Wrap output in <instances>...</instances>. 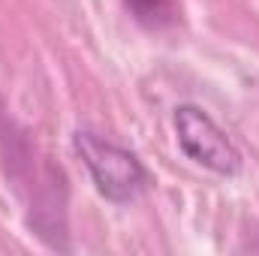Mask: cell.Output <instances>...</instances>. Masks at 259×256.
I'll return each instance as SVG.
<instances>
[{
  "label": "cell",
  "instance_id": "obj_2",
  "mask_svg": "<svg viewBox=\"0 0 259 256\" xmlns=\"http://www.w3.org/2000/svg\"><path fill=\"white\" fill-rule=\"evenodd\" d=\"M172 130H175V142H178L181 154L187 160H193L196 166H202L214 175H223V178H232L241 172L244 160H241L238 145L202 106L181 103L172 115Z\"/></svg>",
  "mask_w": 259,
  "mask_h": 256
},
{
  "label": "cell",
  "instance_id": "obj_1",
  "mask_svg": "<svg viewBox=\"0 0 259 256\" xmlns=\"http://www.w3.org/2000/svg\"><path fill=\"white\" fill-rule=\"evenodd\" d=\"M72 148L81 157L97 193L109 202H133L148 187V172L142 160L112 139L94 133V130H78L72 136Z\"/></svg>",
  "mask_w": 259,
  "mask_h": 256
},
{
  "label": "cell",
  "instance_id": "obj_3",
  "mask_svg": "<svg viewBox=\"0 0 259 256\" xmlns=\"http://www.w3.org/2000/svg\"><path fill=\"white\" fill-rule=\"evenodd\" d=\"M124 6L148 30H166V27L178 24V18H181L178 0H124Z\"/></svg>",
  "mask_w": 259,
  "mask_h": 256
}]
</instances>
